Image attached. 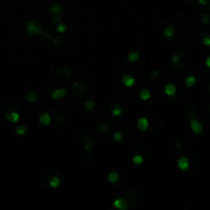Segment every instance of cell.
Instances as JSON below:
<instances>
[{
    "label": "cell",
    "mask_w": 210,
    "mask_h": 210,
    "mask_svg": "<svg viewBox=\"0 0 210 210\" xmlns=\"http://www.w3.org/2000/svg\"><path fill=\"white\" fill-rule=\"evenodd\" d=\"M206 65H207V66H208L209 68H210V57H207V59H206Z\"/></svg>",
    "instance_id": "33"
},
{
    "label": "cell",
    "mask_w": 210,
    "mask_h": 210,
    "mask_svg": "<svg viewBox=\"0 0 210 210\" xmlns=\"http://www.w3.org/2000/svg\"><path fill=\"white\" fill-rule=\"evenodd\" d=\"M176 92V87L174 84L172 83H169L167 84L166 87H165V93H166L168 97H172V95L175 94Z\"/></svg>",
    "instance_id": "10"
},
{
    "label": "cell",
    "mask_w": 210,
    "mask_h": 210,
    "mask_svg": "<svg viewBox=\"0 0 210 210\" xmlns=\"http://www.w3.org/2000/svg\"><path fill=\"white\" fill-rule=\"evenodd\" d=\"M189 111H190V112H189V114H190V115H191V116H194V114H195V113H194V111L192 110V109H190Z\"/></svg>",
    "instance_id": "34"
},
{
    "label": "cell",
    "mask_w": 210,
    "mask_h": 210,
    "mask_svg": "<svg viewBox=\"0 0 210 210\" xmlns=\"http://www.w3.org/2000/svg\"><path fill=\"white\" fill-rule=\"evenodd\" d=\"M62 8L61 7L60 5H57V4H54V5H52L50 7V12L52 13V15H57V13H62Z\"/></svg>",
    "instance_id": "17"
},
{
    "label": "cell",
    "mask_w": 210,
    "mask_h": 210,
    "mask_svg": "<svg viewBox=\"0 0 210 210\" xmlns=\"http://www.w3.org/2000/svg\"><path fill=\"white\" fill-rule=\"evenodd\" d=\"M39 122L41 123L42 125H48L51 122V116H50V114L49 113H44V114H42L41 116H40V118H39Z\"/></svg>",
    "instance_id": "8"
},
{
    "label": "cell",
    "mask_w": 210,
    "mask_h": 210,
    "mask_svg": "<svg viewBox=\"0 0 210 210\" xmlns=\"http://www.w3.org/2000/svg\"><path fill=\"white\" fill-rule=\"evenodd\" d=\"M91 147H92V144H91L89 140H88V142H84V148H85V150H89V149L91 148Z\"/></svg>",
    "instance_id": "30"
},
{
    "label": "cell",
    "mask_w": 210,
    "mask_h": 210,
    "mask_svg": "<svg viewBox=\"0 0 210 210\" xmlns=\"http://www.w3.org/2000/svg\"><path fill=\"white\" fill-rule=\"evenodd\" d=\"M208 110H209V112H210V105H209V106H208Z\"/></svg>",
    "instance_id": "35"
},
{
    "label": "cell",
    "mask_w": 210,
    "mask_h": 210,
    "mask_svg": "<svg viewBox=\"0 0 210 210\" xmlns=\"http://www.w3.org/2000/svg\"><path fill=\"white\" fill-rule=\"evenodd\" d=\"M122 82H123V83L125 84V86L131 87V86L133 85V84H134L135 79L131 75L126 74V75H124L123 77H122Z\"/></svg>",
    "instance_id": "6"
},
{
    "label": "cell",
    "mask_w": 210,
    "mask_h": 210,
    "mask_svg": "<svg viewBox=\"0 0 210 210\" xmlns=\"http://www.w3.org/2000/svg\"><path fill=\"white\" fill-rule=\"evenodd\" d=\"M158 75H159V72H158L157 70H155V71H154V72H152V74H151V78L154 80V79H156V78L158 77Z\"/></svg>",
    "instance_id": "29"
},
{
    "label": "cell",
    "mask_w": 210,
    "mask_h": 210,
    "mask_svg": "<svg viewBox=\"0 0 210 210\" xmlns=\"http://www.w3.org/2000/svg\"><path fill=\"white\" fill-rule=\"evenodd\" d=\"M177 165L182 170H185V169L189 168V165H190V162H189V159L187 157H179L177 159Z\"/></svg>",
    "instance_id": "3"
},
{
    "label": "cell",
    "mask_w": 210,
    "mask_h": 210,
    "mask_svg": "<svg viewBox=\"0 0 210 210\" xmlns=\"http://www.w3.org/2000/svg\"><path fill=\"white\" fill-rule=\"evenodd\" d=\"M140 100H149L150 97H151V92H150L149 89H147V88L142 89V90L140 91Z\"/></svg>",
    "instance_id": "11"
},
{
    "label": "cell",
    "mask_w": 210,
    "mask_h": 210,
    "mask_svg": "<svg viewBox=\"0 0 210 210\" xmlns=\"http://www.w3.org/2000/svg\"><path fill=\"white\" fill-rule=\"evenodd\" d=\"M113 205H114L115 208H117L119 210H126L129 206L128 202H127V201L123 198H117L113 202Z\"/></svg>",
    "instance_id": "1"
},
{
    "label": "cell",
    "mask_w": 210,
    "mask_h": 210,
    "mask_svg": "<svg viewBox=\"0 0 210 210\" xmlns=\"http://www.w3.org/2000/svg\"><path fill=\"white\" fill-rule=\"evenodd\" d=\"M6 119H7V121L9 122V123H15V122L19 121L20 119V115L17 113H15V112H12V113L9 114H6Z\"/></svg>",
    "instance_id": "9"
},
{
    "label": "cell",
    "mask_w": 210,
    "mask_h": 210,
    "mask_svg": "<svg viewBox=\"0 0 210 210\" xmlns=\"http://www.w3.org/2000/svg\"><path fill=\"white\" fill-rule=\"evenodd\" d=\"M142 161H144V158H142L140 155H135L134 157L132 158V162H133V164H135V165H140L142 163Z\"/></svg>",
    "instance_id": "20"
},
{
    "label": "cell",
    "mask_w": 210,
    "mask_h": 210,
    "mask_svg": "<svg viewBox=\"0 0 210 210\" xmlns=\"http://www.w3.org/2000/svg\"><path fill=\"white\" fill-rule=\"evenodd\" d=\"M114 138H115V140H117V142H120V140H122L121 132H119V131H116V132L114 133Z\"/></svg>",
    "instance_id": "26"
},
{
    "label": "cell",
    "mask_w": 210,
    "mask_h": 210,
    "mask_svg": "<svg viewBox=\"0 0 210 210\" xmlns=\"http://www.w3.org/2000/svg\"><path fill=\"white\" fill-rule=\"evenodd\" d=\"M173 32H174V28L172 26L168 25L166 28L164 29V30H163V35H164L165 37H167V38H170L173 35Z\"/></svg>",
    "instance_id": "12"
},
{
    "label": "cell",
    "mask_w": 210,
    "mask_h": 210,
    "mask_svg": "<svg viewBox=\"0 0 210 210\" xmlns=\"http://www.w3.org/2000/svg\"><path fill=\"white\" fill-rule=\"evenodd\" d=\"M60 185H61V179H60L59 176H53V177L50 178L49 185L51 187H57Z\"/></svg>",
    "instance_id": "14"
},
{
    "label": "cell",
    "mask_w": 210,
    "mask_h": 210,
    "mask_svg": "<svg viewBox=\"0 0 210 210\" xmlns=\"http://www.w3.org/2000/svg\"><path fill=\"white\" fill-rule=\"evenodd\" d=\"M66 93H67L66 89H64V88L57 89V90H54L52 93H51V99L60 100V99H62V97H64L65 95H66Z\"/></svg>",
    "instance_id": "5"
},
{
    "label": "cell",
    "mask_w": 210,
    "mask_h": 210,
    "mask_svg": "<svg viewBox=\"0 0 210 210\" xmlns=\"http://www.w3.org/2000/svg\"><path fill=\"white\" fill-rule=\"evenodd\" d=\"M27 31H28L29 33H31V34H40V33H41L40 28L34 22H30V23L27 25Z\"/></svg>",
    "instance_id": "2"
},
{
    "label": "cell",
    "mask_w": 210,
    "mask_h": 210,
    "mask_svg": "<svg viewBox=\"0 0 210 210\" xmlns=\"http://www.w3.org/2000/svg\"><path fill=\"white\" fill-rule=\"evenodd\" d=\"M191 128L195 133H199L202 131V125L197 119H193L191 121Z\"/></svg>",
    "instance_id": "7"
},
{
    "label": "cell",
    "mask_w": 210,
    "mask_h": 210,
    "mask_svg": "<svg viewBox=\"0 0 210 210\" xmlns=\"http://www.w3.org/2000/svg\"><path fill=\"white\" fill-rule=\"evenodd\" d=\"M94 102H92V100H87V102L84 104V109H85L86 111H91L93 108H94Z\"/></svg>",
    "instance_id": "21"
},
{
    "label": "cell",
    "mask_w": 210,
    "mask_h": 210,
    "mask_svg": "<svg viewBox=\"0 0 210 210\" xmlns=\"http://www.w3.org/2000/svg\"><path fill=\"white\" fill-rule=\"evenodd\" d=\"M209 6H210V5H209Z\"/></svg>",
    "instance_id": "36"
},
{
    "label": "cell",
    "mask_w": 210,
    "mask_h": 210,
    "mask_svg": "<svg viewBox=\"0 0 210 210\" xmlns=\"http://www.w3.org/2000/svg\"><path fill=\"white\" fill-rule=\"evenodd\" d=\"M57 32H60V33H64L65 31H66V26H65L64 24H60V25H57Z\"/></svg>",
    "instance_id": "25"
},
{
    "label": "cell",
    "mask_w": 210,
    "mask_h": 210,
    "mask_svg": "<svg viewBox=\"0 0 210 210\" xmlns=\"http://www.w3.org/2000/svg\"><path fill=\"white\" fill-rule=\"evenodd\" d=\"M52 21L55 22V23H57V22L61 21V13H57V15H53Z\"/></svg>",
    "instance_id": "28"
},
{
    "label": "cell",
    "mask_w": 210,
    "mask_h": 210,
    "mask_svg": "<svg viewBox=\"0 0 210 210\" xmlns=\"http://www.w3.org/2000/svg\"><path fill=\"white\" fill-rule=\"evenodd\" d=\"M198 1L201 5H206V4H208V0H198Z\"/></svg>",
    "instance_id": "32"
},
{
    "label": "cell",
    "mask_w": 210,
    "mask_h": 210,
    "mask_svg": "<svg viewBox=\"0 0 210 210\" xmlns=\"http://www.w3.org/2000/svg\"><path fill=\"white\" fill-rule=\"evenodd\" d=\"M137 127L140 130L142 131H146L147 129H148L149 127V121L147 118H140V119H137Z\"/></svg>",
    "instance_id": "4"
},
{
    "label": "cell",
    "mask_w": 210,
    "mask_h": 210,
    "mask_svg": "<svg viewBox=\"0 0 210 210\" xmlns=\"http://www.w3.org/2000/svg\"><path fill=\"white\" fill-rule=\"evenodd\" d=\"M106 129H107L106 124L102 123V124H100V125H99V130H100V131H106Z\"/></svg>",
    "instance_id": "31"
},
{
    "label": "cell",
    "mask_w": 210,
    "mask_h": 210,
    "mask_svg": "<svg viewBox=\"0 0 210 210\" xmlns=\"http://www.w3.org/2000/svg\"><path fill=\"white\" fill-rule=\"evenodd\" d=\"M27 100H28L29 102H36L37 100V95L36 93L34 92H28V94H27Z\"/></svg>",
    "instance_id": "19"
},
{
    "label": "cell",
    "mask_w": 210,
    "mask_h": 210,
    "mask_svg": "<svg viewBox=\"0 0 210 210\" xmlns=\"http://www.w3.org/2000/svg\"><path fill=\"white\" fill-rule=\"evenodd\" d=\"M108 179H109V182H110L111 184H116V182L119 180V174L113 171V172H111L108 175Z\"/></svg>",
    "instance_id": "13"
},
{
    "label": "cell",
    "mask_w": 210,
    "mask_h": 210,
    "mask_svg": "<svg viewBox=\"0 0 210 210\" xmlns=\"http://www.w3.org/2000/svg\"><path fill=\"white\" fill-rule=\"evenodd\" d=\"M201 22H202L203 25H207L210 22V17L207 15H203L202 17H201Z\"/></svg>",
    "instance_id": "23"
},
{
    "label": "cell",
    "mask_w": 210,
    "mask_h": 210,
    "mask_svg": "<svg viewBox=\"0 0 210 210\" xmlns=\"http://www.w3.org/2000/svg\"><path fill=\"white\" fill-rule=\"evenodd\" d=\"M121 113H122L121 108L118 106H115L113 108V110H112V114H113L114 116H119V115H121Z\"/></svg>",
    "instance_id": "22"
},
{
    "label": "cell",
    "mask_w": 210,
    "mask_h": 210,
    "mask_svg": "<svg viewBox=\"0 0 210 210\" xmlns=\"http://www.w3.org/2000/svg\"><path fill=\"white\" fill-rule=\"evenodd\" d=\"M195 82H196L195 76H187V77L185 78V83L187 87H192L194 84H195Z\"/></svg>",
    "instance_id": "15"
},
{
    "label": "cell",
    "mask_w": 210,
    "mask_h": 210,
    "mask_svg": "<svg viewBox=\"0 0 210 210\" xmlns=\"http://www.w3.org/2000/svg\"><path fill=\"white\" fill-rule=\"evenodd\" d=\"M128 61L131 62H137V60L140 59V55H138L137 52H135V51H132V52H129L128 53Z\"/></svg>",
    "instance_id": "16"
},
{
    "label": "cell",
    "mask_w": 210,
    "mask_h": 210,
    "mask_svg": "<svg viewBox=\"0 0 210 210\" xmlns=\"http://www.w3.org/2000/svg\"><path fill=\"white\" fill-rule=\"evenodd\" d=\"M202 41L205 46H210V34L209 33H204L202 35Z\"/></svg>",
    "instance_id": "18"
},
{
    "label": "cell",
    "mask_w": 210,
    "mask_h": 210,
    "mask_svg": "<svg viewBox=\"0 0 210 210\" xmlns=\"http://www.w3.org/2000/svg\"><path fill=\"white\" fill-rule=\"evenodd\" d=\"M15 131H17V134H24V133L26 132V126H24V125H21V126H19L17 129H15Z\"/></svg>",
    "instance_id": "24"
},
{
    "label": "cell",
    "mask_w": 210,
    "mask_h": 210,
    "mask_svg": "<svg viewBox=\"0 0 210 210\" xmlns=\"http://www.w3.org/2000/svg\"><path fill=\"white\" fill-rule=\"evenodd\" d=\"M172 62L174 65H178L179 64V55L178 54H174L172 57Z\"/></svg>",
    "instance_id": "27"
}]
</instances>
